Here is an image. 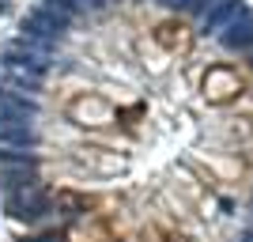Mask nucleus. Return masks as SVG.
<instances>
[{
    "label": "nucleus",
    "instance_id": "39448f33",
    "mask_svg": "<svg viewBox=\"0 0 253 242\" xmlns=\"http://www.w3.org/2000/svg\"><path fill=\"white\" fill-rule=\"evenodd\" d=\"M167 8H181V11H208L215 0H163Z\"/></svg>",
    "mask_w": 253,
    "mask_h": 242
},
{
    "label": "nucleus",
    "instance_id": "7ed1b4c3",
    "mask_svg": "<svg viewBox=\"0 0 253 242\" xmlns=\"http://www.w3.org/2000/svg\"><path fill=\"white\" fill-rule=\"evenodd\" d=\"M219 38H223V46H227V49H250V46H253V23L250 19H242V23H238V19H234V23H227V27H223V31H219Z\"/></svg>",
    "mask_w": 253,
    "mask_h": 242
},
{
    "label": "nucleus",
    "instance_id": "0eeeda50",
    "mask_svg": "<svg viewBox=\"0 0 253 242\" xmlns=\"http://www.w3.org/2000/svg\"><path fill=\"white\" fill-rule=\"evenodd\" d=\"M250 61H253V53H250Z\"/></svg>",
    "mask_w": 253,
    "mask_h": 242
},
{
    "label": "nucleus",
    "instance_id": "f257e3e1",
    "mask_svg": "<svg viewBox=\"0 0 253 242\" xmlns=\"http://www.w3.org/2000/svg\"><path fill=\"white\" fill-rule=\"evenodd\" d=\"M49 208H53V197L34 178L8 190V216H15V220H42Z\"/></svg>",
    "mask_w": 253,
    "mask_h": 242
},
{
    "label": "nucleus",
    "instance_id": "20e7f679",
    "mask_svg": "<svg viewBox=\"0 0 253 242\" xmlns=\"http://www.w3.org/2000/svg\"><path fill=\"white\" fill-rule=\"evenodd\" d=\"M0 140L4 144H19V147H27V144H34V125H0Z\"/></svg>",
    "mask_w": 253,
    "mask_h": 242
},
{
    "label": "nucleus",
    "instance_id": "f03ea898",
    "mask_svg": "<svg viewBox=\"0 0 253 242\" xmlns=\"http://www.w3.org/2000/svg\"><path fill=\"white\" fill-rule=\"evenodd\" d=\"M238 11H242L238 0H215V4L204 11V34H219L227 23L238 19Z\"/></svg>",
    "mask_w": 253,
    "mask_h": 242
},
{
    "label": "nucleus",
    "instance_id": "423d86ee",
    "mask_svg": "<svg viewBox=\"0 0 253 242\" xmlns=\"http://www.w3.org/2000/svg\"><path fill=\"white\" fill-rule=\"evenodd\" d=\"M242 242H253V231H250V235H246V239H242Z\"/></svg>",
    "mask_w": 253,
    "mask_h": 242
}]
</instances>
